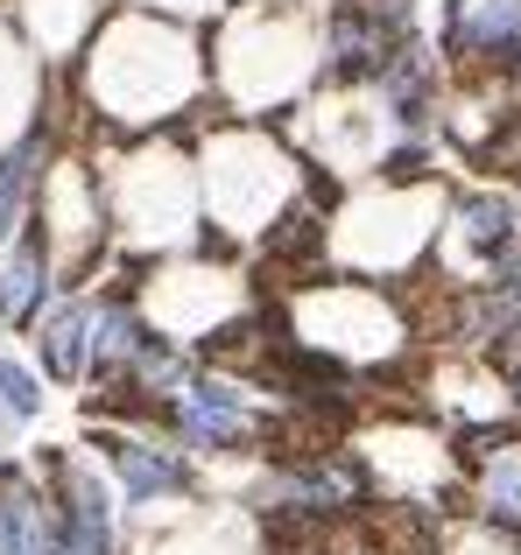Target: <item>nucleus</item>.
Listing matches in <instances>:
<instances>
[{
	"label": "nucleus",
	"mask_w": 521,
	"mask_h": 555,
	"mask_svg": "<svg viewBox=\"0 0 521 555\" xmlns=\"http://www.w3.org/2000/svg\"><path fill=\"white\" fill-rule=\"evenodd\" d=\"M36 302H42V240H36V232H22L14 254L0 260V317H8V324H28Z\"/></svg>",
	"instance_id": "6"
},
{
	"label": "nucleus",
	"mask_w": 521,
	"mask_h": 555,
	"mask_svg": "<svg viewBox=\"0 0 521 555\" xmlns=\"http://www.w3.org/2000/svg\"><path fill=\"white\" fill-rule=\"evenodd\" d=\"M514 408H521V366H514Z\"/></svg>",
	"instance_id": "13"
},
{
	"label": "nucleus",
	"mask_w": 521,
	"mask_h": 555,
	"mask_svg": "<svg viewBox=\"0 0 521 555\" xmlns=\"http://www.w3.org/2000/svg\"><path fill=\"white\" fill-rule=\"evenodd\" d=\"M458 232H466V240L480 246V254H508V246H514V232H521L514 197H494V190L466 197V204H458Z\"/></svg>",
	"instance_id": "8"
},
{
	"label": "nucleus",
	"mask_w": 521,
	"mask_h": 555,
	"mask_svg": "<svg viewBox=\"0 0 521 555\" xmlns=\"http://www.w3.org/2000/svg\"><path fill=\"white\" fill-rule=\"evenodd\" d=\"M331 50H339V70H387L395 64V28L381 22V14H367V8H353V14H339V28H331Z\"/></svg>",
	"instance_id": "4"
},
{
	"label": "nucleus",
	"mask_w": 521,
	"mask_h": 555,
	"mask_svg": "<svg viewBox=\"0 0 521 555\" xmlns=\"http://www.w3.org/2000/svg\"><path fill=\"white\" fill-rule=\"evenodd\" d=\"M169 415H177L183 443H198V450H226V443L247 436V408H240V393L219 387V379H183Z\"/></svg>",
	"instance_id": "2"
},
{
	"label": "nucleus",
	"mask_w": 521,
	"mask_h": 555,
	"mask_svg": "<svg viewBox=\"0 0 521 555\" xmlns=\"http://www.w3.org/2000/svg\"><path fill=\"white\" fill-rule=\"evenodd\" d=\"M458 42L486 56H521V0H486L472 22H458Z\"/></svg>",
	"instance_id": "9"
},
{
	"label": "nucleus",
	"mask_w": 521,
	"mask_h": 555,
	"mask_svg": "<svg viewBox=\"0 0 521 555\" xmlns=\"http://www.w3.org/2000/svg\"><path fill=\"white\" fill-rule=\"evenodd\" d=\"M0 555H50V528L36 520L28 492H0Z\"/></svg>",
	"instance_id": "10"
},
{
	"label": "nucleus",
	"mask_w": 521,
	"mask_h": 555,
	"mask_svg": "<svg viewBox=\"0 0 521 555\" xmlns=\"http://www.w3.org/2000/svg\"><path fill=\"white\" fill-rule=\"evenodd\" d=\"M42 359H50L56 379H78L92 366V310L85 302H64V310L50 317V331H42Z\"/></svg>",
	"instance_id": "7"
},
{
	"label": "nucleus",
	"mask_w": 521,
	"mask_h": 555,
	"mask_svg": "<svg viewBox=\"0 0 521 555\" xmlns=\"http://www.w3.org/2000/svg\"><path fill=\"white\" fill-rule=\"evenodd\" d=\"M0 401H8L14 415H36V408H42L36 373H28V366H14V359H0Z\"/></svg>",
	"instance_id": "12"
},
{
	"label": "nucleus",
	"mask_w": 521,
	"mask_h": 555,
	"mask_svg": "<svg viewBox=\"0 0 521 555\" xmlns=\"http://www.w3.org/2000/svg\"><path fill=\"white\" fill-rule=\"evenodd\" d=\"M106 457H113V472H120L127 506L163 500V492H183V464L169 457L163 443H141V436H113V443H106Z\"/></svg>",
	"instance_id": "3"
},
{
	"label": "nucleus",
	"mask_w": 521,
	"mask_h": 555,
	"mask_svg": "<svg viewBox=\"0 0 521 555\" xmlns=\"http://www.w3.org/2000/svg\"><path fill=\"white\" fill-rule=\"evenodd\" d=\"M36 163H42V141H22V149L0 163V232L14 225V204H22V190H28V177H36Z\"/></svg>",
	"instance_id": "11"
},
{
	"label": "nucleus",
	"mask_w": 521,
	"mask_h": 555,
	"mask_svg": "<svg viewBox=\"0 0 521 555\" xmlns=\"http://www.w3.org/2000/svg\"><path fill=\"white\" fill-rule=\"evenodd\" d=\"M480 514L500 528H521V443L480 450Z\"/></svg>",
	"instance_id": "5"
},
{
	"label": "nucleus",
	"mask_w": 521,
	"mask_h": 555,
	"mask_svg": "<svg viewBox=\"0 0 521 555\" xmlns=\"http://www.w3.org/2000/svg\"><path fill=\"white\" fill-rule=\"evenodd\" d=\"M50 555H113V506L92 472H64V520L50 528Z\"/></svg>",
	"instance_id": "1"
}]
</instances>
